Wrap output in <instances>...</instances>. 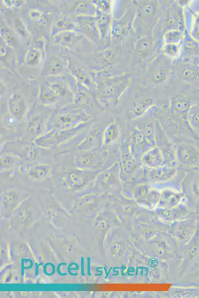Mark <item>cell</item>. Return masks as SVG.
<instances>
[{"label":"cell","mask_w":199,"mask_h":298,"mask_svg":"<svg viewBox=\"0 0 199 298\" xmlns=\"http://www.w3.org/2000/svg\"><path fill=\"white\" fill-rule=\"evenodd\" d=\"M54 163L86 170H103L115 162L104 148L90 150H69L57 152Z\"/></svg>","instance_id":"obj_1"},{"label":"cell","mask_w":199,"mask_h":298,"mask_svg":"<svg viewBox=\"0 0 199 298\" xmlns=\"http://www.w3.org/2000/svg\"><path fill=\"white\" fill-rule=\"evenodd\" d=\"M0 152H7L17 156L22 162L54 163L56 149L41 147L34 142L16 139L0 144Z\"/></svg>","instance_id":"obj_2"},{"label":"cell","mask_w":199,"mask_h":298,"mask_svg":"<svg viewBox=\"0 0 199 298\" xmlns=\"http://www.w3.org/2000/svg\"><path fill=\"white\" fill-rule=\"evenodd\" d=\"M95 117L82 110H62L52 113L47 133H56L85 128L93 124Z\"/></svg>","instance_id":"obj_3"},{"label":"cell","mask_w":199,"mask_h":298,"mask_svg":"<svg viewBox=\"0 0 199 298\" xmlns=\"http://www.w3.org/2000/svg\"><path fill=\"white\" fill-rule=\"evenodd\" d=\"M50 110L34 108L30 110L22 123L18 127L13 139L34 141L47 132V125L52 114Z\"/></svg>","instance_id":"obj_4"},{"label":"cell","mask_w":199,"mask_h":298,"mask_svg":"<svg viewBox=\"0 0 199 298\" xmlns=\"http://www.w3.org/2000/svg\"><path fill=\"white\" fill-rule=\"evenodd\" d=\"M101 170H83L54 163L51 183H59L70 188L79 187L92 183Z\"/></svg>","instance_id":"obj_5"},{"label":"cell","mask_w":199,"mask_h":298,"mask_svg":"<svg viewBox=\"0 0 199 298\" xmlns=\"http://www.w3.org/2000/svg\"><path fill=\"white\" fill-rule=\"evenodd\" d=\"M53 164L24 162L20 164L17 176L21 182L51 183Z\"/></svg>","instance_id":"obj_6"},{"label":"cell","mask_w":199,"mask_h":298,"mask_svg":"<svg viewBox=\"0 0 199 298\" xmlns=\"http://www.w3.org/2000/svg\"><path fill=\"white\" fill-rule=\"evenodd\" d=\"M175 157L180 166L188 169L199 166V142L187 140L175 144Z\"/></svg>","instance_id":"obj_7"},{"label":"cell","mask_w":199,"mask_h":298,"mask_svg":"<svg viewBox=\"0 0 199 298\" xmlns=\"http://www.w3.org/2000/svg\"><path fill=\"white\" fill-rule=\"evenodd\" d=\"M118 162L121 179L134 177L138 178L141 168L140 161L131 151L125 141L119 151Z\"/></svg>","instance_id":"obj_8"},{"label":"cell","mask_w":199,"mask_h":298,"mask_svg":"<svg viewBox=\"0 0 199 298\" xmlns=\"http://www.w3.org/2000/svg\"><path fill=\"white\" fill-rule=\"evenodd\" d=\"M144 178L150 182H164L178 177L181 166H172L164 165L157 168L148 169L144 168Z\"/></svg>","instance_id":"obj_9"},{"label":"cell","mask_w":199,"mask_h":298,"mask_svg":"<svg viewBox=\"0 0 199 298\" xmlns=\"http://www.w3.org/2000/svg\"><path fill=\"white\" fill-rule=\"evenodd\" d=\"M182 182L190 197L199 206V170L197 168L187 169Z\"/></svg>","instance_id":"obj_10"},{"label":"cell","mask_w":199,"mask_h":298,"mask_svg":"<svg viewBox=\"0 0 199 298\" xmlns=\"http://www.w3.org/2000/svg\"><path fill=\"white\" fill-rule=\"evenodd\" d=\"M140 161L142 166L148 169L157 168L166 163L164 153L157 145L145 152L141 157Z\"/></svg>","instance_id":"obj_11"},{"label":"cell","mask_w":199,"mask_h":298,"mask_svg":"<svg viewBox=\"0 0 199 298\" xmlns=\"http://www.w3.org/2000/svg\"><path fill=\"white\" fill-rule=\"evenodd\" d=\"M165 27L167 31L177 29L183 32L184 22L182 8L178 4H172L165 16Z\"/></svg>","instance_id":"obj_12"},{"label":"cell","mask_w":199,"mask_h":298,"mask_svg":"<svg viewBox=\"0 0 199 298\" xmlns=\"http://www.w3.org/2000/svg\"><path fill=\"white\" fill-rule=\"evenodd\" d=\"M1 177L16 176L21 161L16 156L7 152H0Z\"/></svg>","instance_id":"obj_13"},{"label":"cell","mask_w":199,"mask_h":298,"mask_svg":"<svg viewBox=\"0 0 199 298\" xmlns=\"http://www.w3.org/2000/svg\"><path fill=\"white\" fill-rule=\"evenodd\" d=\"M135 12L132 14L128 12L119 20H114L112 26V33L116 38H121L127 35L130 31L132 22L135 18Z\"/></svg>","instance_id":"obj_14"},{"label":"cell","mask_w":199,"mask_h":298,"mask_svg":"<svg viewBox=\"0 0 199 298\" xmlns=\"http://www.w3.org/2000/svg\"><path fill=\"white\" fill-rule=\"evenodd\" d=\"M162 57L157 59L151 67L149 78L152 83L157 84L165 80L167 76L168 64Z\"/></svg>","instance_id":"obj_15"},{"label":"cell","mask_w":199,"mask_h":298,"mask_svg":"<svg viewBox=\"0 0 199 298\" xmlns=\"http://www.w3.org/2000/svg\"><path fill=\"white\" fill-rule=\"evenodd\" d=\"M156 1L144 2L135 11V18H141L147 21L152 19L155 16Z\"/></svg>","instance_id":"obj_16"},{"label":"cell","mask_w":199,"mask_h":298,"mask_svg":"<svg viewBox=\"0 0 199 298\" xmlns=\"http://www.w3.org/2000/svg\"><path fill=\"white\" fill-rule=\"evenodd\" d=\"M152 45L151 39L148 36H143L137 39L135 43L137 60H143L149 53Z\"/></svg>","instance_id":"obj_17"},{"label":"cell","mask_w":199,"mask_h":298,"mask_svg":"<svg viewBox=\"0 0 199 298\" xmlns=\"http://www.w3.org/2000/svg\"><path fill=\"white\" fill-rule=\"evenodd\" d=\"M78 38L76 33L70 30L60 32L54 37L56 44L67 46L72 45Z\"/></svg>","instance_id":"obj_18"},{"label":"cell","mask_w":199,"mask_h":298,"mask_svg":"<svg viewBox=\"0 0 199 298\" xmlns=\"http://www.w3.org/2000/svg\"><path fill=\"white\" fill-rule=\"evenodd\" d=\"M188 120L190 126L196 133L199 130V101L190 109Z\"/></svg>","instance_id":"obj_19"},{"label":"cell","mask_w":199,"mask_h":298,"mask_svg":"<svg viewBox=\"0 0 199 298\" xmlns=\"http://www.w3.org/2000/svg\"><path fill=\"white\" fill-rule=\"evenodd\" d=\"M184 37L183 32L177 29L166 31L163 35L164 44H180Z\"/></svg>","instance_id":"obj_20"},{"label":"cell","mask_w":199,"mask_h":298,"mask_svg":"<svg viewBox=\"0 0 199 298\" xmlns=\"http://www.w3.org/2000/svg\"><path fill=\"white\" fill-rule=\"evenodd\" d=\"M96 59V62L99 64L109 65L114 63L116 56L113 50L107 49L99 53Z\"/></svg>","instance_id":"obj_21"},{"label":"cell","mask_w":199,"mask_h":298,"mask_svg":"<svg viewBox=\"0 0 199 298\" xmlns=\"http://www.w3.org/2000/svg\"><path fill=\"white\" fill-rule=\"evenodd\" d=\"M163 53L168 58L176 59L181 55V45L175 44H166L163 46Z\"/></svg>","instance_id":"obj_22"},{"label":"cell","mask_w":199,"mask_h":298,"mask_svg":"<svg viewBox=\"0 0 199 298\" xmlns=\"http://www.w3.org/2000/svg\"><path fill=\"white\" fill-rule=\"evenodd\" d=\"M73 27V24L69 19L66 18H61L58 19L54 24L52 28V34H56L61 31L71 30Z\"/></svg>","instance_id":"obj_23"},{"label":"cell","mask_w":199,"mask_h":298,"mask_svg":"<svg viewBox=\"0 0 199 298\" xmlns=\"http://www.w3.org/2000/svg\"><path fill=\"white\" fill-rule=\"evenodd\" d=\"M0 36L5 43L11 48L14 47L15 39L13 33L6 27H0Z\"/></svg>","instance_id":"obj_24"},{"label":"cell","mask_w":199,"mask_h":298,"mask_svg":"<svg viewBox=\"0 0 199 298\" xmlns=\"http://www.w3.org/2000/svg\"><path fill=\"white\" fill-rule=\"evenodd\" d=\"M41 54L39 51L36 49H32L26 53L25 62L28 65L34 66L39 64Z\"/></svg>","instance_id":"obj_25"},{"label":"cell","mask_w":199,"mask_h":298,"mask_svg":"<svg viewBox=\"0 0 199 298\" xmlns=\"http://www.w3.org/2000/svg\"><path fill=\"white\" fill-rule=\"evenodd\" d=\"M110 22V17L106 14H102L99 20L98 25L101 35L104 37L108 31Z\"/></svg>","instance_id":"obj_26"},{"label":"cell","mask_w":199,"mask_h":298,"mask_svg":"<svg viewBox=\"0 0 199 298\" xmlns=\"http://www.w3.org/2000/svg\"><path fill=\"white\" fill-rule=\"evenodd\" d=\"M48 87L57 99V101L59 99L64 96L66 93V89L63 85L60 84L55 83L48 85Z\"/></svg>","instance_id":"obj_27"},{"label":"cell","mask_w":199,"mask_h":298,"mask_svg":"<svg viewBox=\"0 0 199 298\" xmlns=\"http://www.w3.org/2000/svg\"><path fill=\"white\" fill-rule=\"evenodd\" d=\"M62 67V63L59 59L52 58L48 63V70L51 74H55L60 72Z\"/></svg>","instance_id":"obj_28"},{"label":"cell","mask_w":199,"mask_h":298,"mask_svg":"<svg viewBox=\"0 0 199 298\" xmlns=\"http://www.w3.org/2000/svg\"><path fill=\"white\" fill-rule=\"evenodd\" d=\"M15 28L20 34L25 37L27 35V30L23 23L19 19H15L14 21Z\"/></svg>","instance_id":"obj_29"},{"label":"cell","mask_w":199,"mask_h":298,"mask_svg":"<svg viewBox=\"0 0 199 298\" xmlns=\"http://www.w3.org/2000/svg\"><path fill=\"white\" fill-rule=\"evenodd\" d=\"M78 79L85 84H89V80L88 77L83 72L80 70H77L75 73Z\"/></svg>","instance_id":"obj_30"},{"label":"cell","mask_w":199,"mask_h":298,"mask_svg":"<svg viewBox=\"0 0 199 298\" xmlns=\"http://www.w3.org/2000/svg\"><path fill=\"white\" fill-rule=\"evenodd\" d=\"M76 9L79 11H88V12L90 11H94V10L92 5L89 4H88L85 2L80 3L77 6Z\"/></svg>","instance_id":"obj_31"},{"label":"cell","mask_w":199,"mask_h":298,"mask_svg":"<svg viewBox=\"0 0 199 298\" xmlns=\"http://www.w3.org/2000/svg\"><path fill=\"white\" fill-rule=\"evenodd\" d=\"M97 5L103 11H107L110 8V3L108 1L105 0H98L97 1Z\"/></svg>","instance_id":"obj_32"},{"label":"cell","mask_w":199,"mask_h":298,"mask_svg":"<svg viewBox=\"0 0 199 298\" xmlns=\"http://www.w3.org/2000/svg\"><path fill=\"white\" fill-rule=\"evenodd\" d=\"M41 11L37 9L31 10L29 12V16L33 19L38 20L43 16Z\"/></svg>","instance_id":"obj_33"},{"label":"cell","mask_w":199,"mask_h":298,"mask_svg":"<svg viewBox=\"0 0 199 298\" xmlns=\"http://www.w3.org/2000/svg\"><path fill=\"white\" fill-rule=\"evenodd\" d=\"M47 19L45 17H41L36 21V24L39 26H44L47 24Z\"/></svg>","instance_id":"obj_34"},{"label":"cell","mask_w":199,"mask_h":298,"mask_svg":"<svg viewBox=\"0 0 199 298\" xmlns=\"http://www.w3.org/2000/svg\"><path fill=\"white\" fill-rule=\"evenodd\" d=\"M5 3L9 6L17 7L20 4V1L18 0H5Z\"/></svg>","instance_id":"obj_35"},{"label":"cell","mask_w":199,"mask_h":298,"mask_svg":"<svg viewBox=\"0 0 199 298\" xmlns=\"http://www.w3.org/2000/svg\"><path fill=\"white\" fill-rule=\"evenodd\" d=\"M5 45H6L5 43V44H3L2 42H0V56L1 57H4L5 56L7 52V48L6 46H5Z\"/></svg>","instance_id":"obj_36"},{"label":"cell","mask_w":199,"mask_h":298,"mask_svg":"<svg viewBox=\"0 0 199 298\" xmlns=\"http://www.w3.org/2000/svg\"><path fill=\"white\" fill-rule=\"evenodd\" d=\"M196 134H197V135H198V138H199V131H198L196 132Z\"/></svg>","instance_id":"obj_37"},{"label":"cell","mask_w":199,"mask_h":298,"mask_svg":"<svg viewBox=\"0 0 199 298\" xmlns=\"http://www.w3.org/2000/svg\"><path fill=\"white\" fill-rule=\"evenodd\" d=\"M197 168L199 170V166L197 167Z\"/></svg>","instance_id":"obj_38"}]
</instances>
